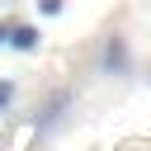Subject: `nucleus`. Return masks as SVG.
I'll return each mask as SVG.
<instances>
[{"label":"nucleus","mask_w":151,"mask_h":151,"mask_svg":"<svg viewBox=\"0 0 151 151\" xmlns=\"http://www.w3.org/2000/svg\"><path fill=\"white\" fill-rule=\"evenodd\" d=\"M5 38H9V47H14V52H33V47H38V28H28V24L9 28Z\"/></svg>","instance_id":"obj_1"},{"label":"nucleus","mask_w":151,"mask_h":151,"mask_svg":"<svg viewBox=\"0 0 151 151\" xmlns=\"http://www.w3.org/2000/svg\"><path fill=\"white\" fill-rule=\"evenodd\" d=\"M38 9H42V14H57V9H61V0H38Z\"/></svg>","instance_id":"obj_2"},{"label":"nucleus","mask_w":151,"mask_h":151,"mask_svg":"<svg viewBox=\"0 0 151 151\" xmlns=\"http://www.w3.org/2000/svg\"><path fill=\"white\" fill-rule=\"evenodd\" d=\"M9 94H14V90H9V85H5V80H0V109H5V104H9Z\"/></svg>","instance_id":"obj_3"},{"label":"nucleus","mask_w":151,"mask_h":151,"mask_svg":"<svg viewBox=\"0 0 151 151\" xmlns=\"http://www.w3.org/2000/svg\"><path fill=\"white\" fill-rule=\"evenodd\" d=\"M0 38H5V28H0Z\"/></svg>","instance_id":"obj_4"}]
</instances>
